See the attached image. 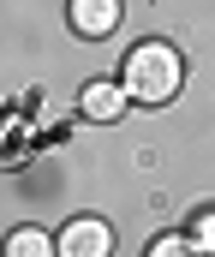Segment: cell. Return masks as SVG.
<instances>
[{"instance_id":"cell-5","label":"cell","mask_w":215,"mask_h":257,"mask_svg":"<svg viewBox=\"0 0 215 257\" xmlns=\"http://www.w3.org/2000/svg\"><path fill=\"white\" fill-rule=\"evenodd\" d=\"M6 257H60V233H42V227H12V233H6Z\"/></svg>"},{"instance_id":"cell-6","label":"cell","mask_w":215,"mask_h":257,"mask_svg":"<svg viewBox=\"0 0 215 257\" xmlns=\"http://www.w3.org/2000/svg\"><path fill=\"white\" fill-rule=\"evenodd\" d=\"M143 257H203V251H197L191 233H161V239H149V251H143Z\"/></svg>"},{"instance_id":"cell-4","label":"cell","mask_w":215,"mask_h":257,"mask_svg":"<svg viewBox=\"0 0 215 257\" xmlns=\"http://www.w3.org/2000/svg\"><path fill=\"white\" fill-rule=\"evenodd\" d=\"M126 108H132L126 84H108V78H96V84H84V90H78V114H84L90 126H114Z\"/></svg>"},{"instance_id":"cell-7","label":"cell","mask_w":215,"mask_h":257,"mask_svg":"<svg viewBox=\"0 0 215 257\" xmlns=\"http://www.w3.org/2000/svg\"><path fill=\"white\" fill-rule=\"evenodd\" d=\"M191 239H197L203 257H215V203H203V209L191 215Z\"/></svg>"},{"instance_id":"cell-2","label":"cell","mask_w":215,"mask_h":257,"mask_svg":"<svg viewBox=\"0 0 215 257\" xmlns=\"http://www.w3.org/2000/svg\"><path fill=\"white\" fill-rule=\"evenodd\" d=\"M60 257H114V227L96 215H78L60 227Z\"/></svg>"},{"instance_id":"cell-3","label":"cell","mask_w":215,"mask_h":257,"mask_svg":"<svg viewBox=\"0 0 215 257\" xmlns=\"http://www.w3.org/2000/svg\"><path fill=\"white\" fill-rule=\"evenodd\" d=\"M66 24H72V36L102 42V36L120 30V0H66Z\"/></svg>"},{"instance_id":"cell-1","label":"cell","mask_w":215,"mask_h":257,"mask_svg":"<svg viewBox=\"0 0 215 257\" xmlns=\"http://www.w3.org/2000/svg\"><path fill=\"white\" fill-rule=\"evenodd\" d=\"M120 84H126V96L143 102V108H161V102H173L179 96V84H185V60H179V48L173 42H138L132 54H126V72H120Z\"/></svg>"}]
</instances>
